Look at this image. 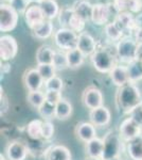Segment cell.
Segmentation results:
<instances>
[{
    "label": "cell",
    "mask_w": 142,
    "mask_h": 160,
    "mask_svg": "<svg viewBox=\"0 0 142 160\" xmlns=\"http://www.w3.org/2000/svg\"><path fill=\"white\" fill-rule=\"evenodd\" d=\"M116 102L118 108L123 113H133L142 105L140 90L134 82H128L127 84L118 89Z\"/></svg>",
    "instance_id": "cell-1"
},
{
    "label": "cell",
    "mask_w": 142,
    "mask_h": 160,
    "mask_svg": "<svg viewBox=\"0 0 142 160\" xmlns=\"http://www.w3.org/2000/svg\"><path fill=\"white\" fill-rule=\"evenodd\" d=\"M90 59L94 69L101 74H109L117 65L116 56H113L106 48H98Z\"/></svg>",
    "instance_id": "cell-2"
},
{
    "label": "cell",
    "mask_w": 142,
    "mask_h": 160,
    "mask_svg": "<svg viewBox=\"0 0 142 160\" xmlns=\"http://www.w3.org/2000/svg\"><path fill=\"white\" fill-rule=\"evenodd\" d=\"M137 46H138V42L135 40V38L125 35L116 45V52H117L118 59L121 62L127 64L136 60Z\"/></svg>",
    "instance_id": "cell-3"
},
{
    "label": "cell",
    "mask_w": 142,
    "mask_h": 160,
    "mask_svg": "<svg viewBox=\"0 0 142 160\" xmlns=\"http://www.w3.org/2000/svg\"><path fill=\"white\" fill-rule=\"evenodd\" d=\"M53 38L55 45L65 52L77 48L79 34L69 28H59L56 32H54Z\"/></svg>",
    "instance_id": "cell-4"
},
{
    "label": "cell",
    "mask_w": 142,
    "mask_h": 160,
    "mask_svg": "<svg viewBox=\"0 0 142 160\" xmlns=\"http://www.w3.org/2000/svg\"><path fill=\"white\" fill-rule=\"evenodd\" d=\"M104 141V151H103V160H112L118 158L122 148V139L120 135L115 131H109L103 139Z\"/></svg>",
    "instance_id": "cell-5"
},
{
    "label": "cell",
    "mask_w": 142,
    "mask_h": 160,
    "mask_svg": "<svg viewBox=\"0 0 142 160\" xmlns=\"http://www.w3.org/2000/svg\"><path fill=\"white\" fill-rule=\"evenodd\" d=\"M19 14L10 6L9 2H2L0 6V30L1 32H10L14 30L18 24Z\"/></svg>",
    "instance_id": "cell-6"
},
{
    "label": "cell",
    "mask_w": 142,
    "mask_h": 160,
    "mask_svg": "<svg viewBox=\"0 0 142 160\" xmlns=\"http://www.w3.org/2000/svg\"><path fill=\"white\" fill-rule=\"evenodd\" d=\"M142 132V125L139 122L131 118H127L120 124V128H119V135L121 139L126 142L133 140L140 136Z\"/></svg>",
    "instance_id": "cell-7"
},
{
    "label": "cell",
    "mask_w": 142,
    "mask_h": 160,
    "mask_svg": "<svg viewBox=\"0 0 142 160\" xmlns=\"http://www.w3.org/2000/svg\"><path fill=\"white\" fill-rule=\"evenodd\" d=\"M18 52V43L12 35L4 34L0 38V58L2 62H7L16 57Z\"/></svg>",
    "instance_id": "cell-8"
},
{
    "label": "cell",
    "mask_w": 142,
    "mask_h": 160,
    "mask_svg": "<svg viewBox=\"0 0 142 160\" xmlns=\"http://www.w3.org/2000/svg\"><path fill=\"white\" fill-rule=\"evenodd\" d=\"M113 22L118 25V27L124 32L125 35H131L133 37L134 33L136 32L139 28L138 22H137V17L134 16V14L128 12L118 13L115 16Z\"/></svg>",
    "instance_id": "cell-9"
},
{
    "label": "cell",
    "mask_w": 142,
    "mask_h": 160,
    "mask_svg": "<svg viewBox=\"0 0 142 160\" xmlns=\"http://www.w3.org/2000/svg\"><path fill=\"white\" fill-rule=\"evenodd\" d=\"M112 3H94L92 9L91 22L95 26H106L109 22L110 16H112Z\"/></svg>",
    "instance_id": "cell-10"
},
{
    "label": "cell",
    "mask_w": 142,
    "mask_h": 160,
    "mask_svg": "<svg viewBox=\"0 0 142 160\" xmlns=\"http://www.w3.org/2000/svg\"><path fill=\"white\" fill-rule=\"evenodd\" d=\"M82 102L86 108L94 110L103 106V94L98 88L89 87L84 90L82 94Z\"/></svg>",
    "instance_id": "cell-11"
},
{
    "label": "cell",
    "mask_w": 142,
    "mask_h": 160,
    "mask_svg": "<svg viewBox=\"0 0 142 160\" xmlns=\"http://www.w3.org/2000/svg\"><path fill=\"white\" fill-rule=\"evenodd\" d=\"M22 81L25 87L29 92L32 91H39L45 83V80L43 79L42 75L39 74L37 68H29L24 73Z\"/></svg>",
    "instance_id": "cell-12"
},
{
    "label": "cell",
    "mask_w": 142,
    "mask_h": 160,
    "mask_svg": "<svg viewBox=\"0 0 142 160\" xmlns=\"http://www.w3.org/2000/svg\"><path fill=\"white\" fill-rule=\"evenodd\" d=\"M24 16H25V24H27V26L31 30L36 28L38 25H40L43 22H45L46 19L40 6L35 3L30 4V7L28 8V10L25 11Z\"/></svg>",
    "instance_id": "cell-13"
},
{
    "label": "cell",
    "mask_w": 142,
    "mask_h": 160,
    "mask_svg": "<svg viewBox=\"0 0 142 160\" xmlns=\"http://www.w3.org/2000/svg\"><path fill=\"white\" fill-rule=\"evenodd\" d=\"M77 48L84 53L85 57H91L95 52L97 48V42L94 38L90 33L84 32L79 34V40H77Z\"/></svg>",
    "instance_id": "cell-14"
},
{
    "label": "cell",
    "mask_w": 142,
    "mask_h": 160,
    "mask_svg": "<svg viewBox=\"0 0 142 160\" xmlns=\"http://www.w3.org/2000/svg\"><path fill=\"white\" fill-rule=\"evenodd\" d=\"M112 3L117 14L122 12L138 14L142 11V0H113Z\"/></svg>",
    "instance_id": "cell-15"
},
{
    "label": "cell",
    "mask_w": 142,
    "mask_h": 160,
    "mask_svg": "<svg viewBox=\"0 0 142 160\" xmlns=\"http://www.w3.org/2000/svg\"><path fill=\"white\" fill-rule=\"evenodd\" d=\"M90 123H92L94 126H99V127H103L109 124L110 118H112V114L108 108L101 106L99 108H95L94 110H90L89 113Z\"/></svg>",
    "instance_id": "cell-16"
},
{
    "label": "cell",
    "mask_w": 142,
    "mask_h": 160,
    "mask_svg": "<svg viewBox=\"0 0 142 160\" xmlns=\"http://www.w3.org/2000/svg\"><path fill=\"white\" fill-rule=\"evenodd\" d=\"M7 158L9 160H25L28 156V148L19 141H12L6 149Z\"/></svg>",
    "instance_id": "cell-17"
},
{
    "label": "cell",
    "mask_w": 142,
    "mask_h": 160,
    "mask_svg": "<svg viewBox=\"0 0 142 160\" xmlns=\"http://www.w3.org/2000/svg\"><path fill=\"white\" fill-rule=\"evenodd\" d=\"M74 133L79 140L85 142V143H87L97 137L94 125L89 122H82L77 124L76 126V129H74Z\"/></svg>",
    "instance_id": "cell-18"
},
{
    "label": "cell",
    "mask_w": 142,
    "mask_h": 160,
    "mask_svg": "<svg viewBox=\"0 0 142 160\" xmlns=\"http://www.w3.org/2000/svg\"><path fill=\"white\" fill-rule=\"evenodd\" d=\"M109 77H110V79H112V83L116 84V86L119 88L125 86L128 82H131L127 66H125V65L117 64V65L112 68V71L109 73Z\"/></svg>",
    "instance_id": "cell-19"
},
{
    "label": "cell",
    "mask_w": 142,
    "mask_h": 160,
    "mask_svg": "<svg viewBox=\"0 0 142 160\" xmlns=\"http://www.w3.org/2000/svg\"><path fill=\"white\" fill-rule=\"evenodd\" d=\"M73 11L76 15H79L81 18H83L85 22L91 20L92 9L94 4H91L88 0H77L76 3L72 6Z\"/></svg>",
    "instance_id": "cell-20"
},
{
    "label": "cell",
    "mask_w": 142,
    "mask_h": 160,
    "mask_svg": "<svg viewBox=\"0 0 142 160\" xmlns=\"http://www.w3.org/2000/svg\"><path fill=\"white\" fill-rule=\"evenodd\" d=\"M103 151H104V141L98 137L86 143V153L88 157L102 159Z\"/></svg>",
    "instance_id": "cell-21"
},
{
    "label": "cell",
    "mask_w": 142,
    "mask_h": 160,
    "mask_svg": "<svg viewBox=\"0 0 142 160\" xmlns=\"http://www.w3.org/2000/svg\"><path fill=\"white\" fill-rule=\"evenodd\" d=\"M39 6L43 10L45 18L49 20L56 18L59 14V11H61L58 3L55 0H44L39 3Z\"/></svg>",
    "instance_id": "cell-22"
},
{
    "label": "cell",
    "mask_w": 142,
    "mask_h": 160,
    "mask_svg": "<svg viewBox=\"0 0 142 160\" xmlns=\"http://www.w3.org/2000/svg\"><path fill=\"white\" fill-rule=\"evenodd\" d=\"M47 160H72V156L66 146L54 145L48 151Z\"/></svg>",
    "instance_id": "cell-23"
},
{
    "label": "cell",
    "mask_w": 142,
    "mask_h": 160,
    "mask_svg": "<svg viewBox=\"0 0 142 160\" xmlns=\"http://www.w3.org/2000/svg\"><path fill=\"white\" fill-rule=\"evenodd\" d=\"M53 30H54V26L52 20L45 19V22H43L42 24L38 25L37 27L32 30V33L36 38L46 40V38H50L53 34Z\"/></svg>",
    "instance_id": "cell-24"
},
{
    "label": "cell",
    "mask_w": 142,
    "mask_h": 160,
    "mask_svg": "<svg viewBox=\"0 0 142 160\" xmlns=\"http://www.w3.org/2000/svg\"><path fill=\"white\" fill-rule=\"evenodd\" d=\"M127 154L131 160H142V135L127 142Z\"/></svg>",
    "instance_id": "cell-25"
},
{
    "label": "cell",
    "mask_w": 142,
    "mask_h": 160,
    "mask_svg": "<svg viewBox=\"0 0 142 160\" xmlns=\"http://www.w3.org/2000/svg\"><path fill=\"white\" fill-rule=\"evenodd\" d=\"M55 50H53L50 46L43 45L36 51V62L38 64H52Z\"/></svg>",
    "instance_id": "cell-26"
},
{
    "label": "cell",
    "mask_w": 142,
    "mask_h": 160,
    "mask_svg": "<svg viewBox=\"0 0 142 160\" xmlns=\"http://www.w3.org/2000/svg\"><path fill=\"white\" fill-rule=\"evenodd\" d=\"M66 56H67V61H68L69 68H79L80 66L83 65L85 56L79 48L66 51Z\"/></svg>",
    "instance_id": "cell-27"
},
{
    "label": "cell",
    "mask_w": 142,
    "mask_h": 160,
    "mask_svg": "<svg viewBox=\"0 0 142 160\" xmlns=\"http://www.w3.org/2000/svg\"><path fill=\"white\" fill-rule=\"evenodd\" d=\"M72 105L65 98H62L61 102L55 106V118L57 120H67L72 114Z\"/></svg>",
    "instance_id": "cell-28"
},
{
    "label": "cell",
    "mask_w": 142,
    "mask_h": 160,
    "mask_svg": "<svg viewBox=\"0 0 142 160\" xmlns=\"http://www.w3.org/2000/svg\"><path fill=\"white\" fill-rule=\"evenodd\" d=\"M105 34L107 38L112 42H119L122 38L125 37L124 32L118 27V25L115 22H109L105 26Z\"/></svg>",
    "instance_id": "cell-29"
},
{
    "label": "cell",
    "mask_w": 142,
    "mask_h": 160,
    "mask_svg": "<svg viewBox=\"0 0 142 160\" xmlns=\"http://www.w3.org/2000/svg\"><path fill=\"white\" fill-rule=\"evenodd\" d=\"M43 123L42 120H33L28 124L27 133L33 140H40L43 139Z\"/></svg>",
    "instance_id": "cell-30"
},
{
    "label": "cell",
    "mask_w": 142,
    "mask_h": 160,
    "mask_svg": "<svg viewBox=\"0 0 142 160\" xmlns=\"http://www.w3.org/2000/svg\"><path fill=\"white\" fill-rule=\"evenodd\" d=\"M126 66H127L131 82L135 83V82L142 79V61L134 60L131 63H128Z\"/></svg>",
    "instance_id": "cell-31"
},
{
    "label": "cell",
    "mask_w": 142,
    "mask_h": 160,
    "mask_svg": "<svg viewBox=\"0 0 142 160\" xmlns=\"http://www.w3.org/2000/svg\"><path fill=\"white\" fill-rule=\"evenodd\" d=\"M74 14L73 8L72 7H62L59 14L57 16L59 25L62 26V28H68L69 27V22L72 18Z\"/></svg>",
    "instance_id": "cell-32"
},
{
    "label": "cell",
    "mask_w": 142,
    "mask_h": 160,
    "mask_svg": "<svg viewBox=\"0 0 142 160\" xmlns=\"http://www.w3.org/2000/svg\"><path fill=\"white\" fill-rule=\"evenodd\" d=\"M27 99H28V102H29L32 107L38 109V108L46 102V95H45V93L43 91H40V90L39 91H32V92L28 93Z\"/></svg>",
    "instance_id": "cell-33"
},
{
    "label": "cell",
    "mask_w": 142,
    "mask_h": 160,
    "mask_svg": "<svg viewBox=\"0 0 142 160\" xmlns=\"http://www.w3.org/2000/svg\"><path fill=\"white\" fill-rule=\"evenodd\" d=\"M52 64L56 71H62V69L68 68V61H67L66 52H64L63 50L55 51Z\"/></svg>",
    "instance_id": "cell-34"
},
{
    "label": "cell",
    "mask_w": 142,
    "mask_h": 160,
    "mask_svg": "<svg viewBox=\"0 0 142 160\" xmlns=\"http://www.w3.org/2000/svg\"><path fill=\"white\" fill-rule=\"evenodd\" d=\"M40 117L45 118L46 121H49L51 118H55V105H52L48 102H45L44 104L38 108Z\"/></svg>",
    "instance_id": "cell-35"
},
{
    "label": "cell",
    "mask_w": 142,
    "mask_h": 160,
    "mask_svg": "<svg viewBox=\"0 0 142 160\" xmlns=\"http://www.w3.org/2000/svg\"><path fill=\"white\" fill-rule=\"evenodd\" d=\"M85 26H86V22H85L83 18H81L79 15H76V13H74L71 20H70V22H69L68 28L71 29L72 31H74V32H76L77 34H80V33L84 32Z\"/></svg>",
    "instance_id": "cell-36"
},
{
    "label": "cell",
    "mask_w": 142,
    "mask_h": 160,
    "mask_svg": "<svg viewBox=\"0 0 142 160\" xmlns=\"http://www.w3.org/2000/svg\"><path fill=\"white\" fill-rule=\"evenodd\" d=\"M36 68L38 69V72L42 75L43 79L45 81H47V80L51 79L52 77L55 76L56 69L53 66V64H38L36 66Z\"/></svg>",
    "instance_id": "cell-37"
},
{
    "label": "cell",
    "mask_w": 142,
    "mask_h": 160,
    "mask_svg": "<svg viewBox=\"0 0 142 160\" xmlns=\"http://www.w3.org/2000/svg\"><path fill=\"white\" fill-rule=\"evenodd\" d=\"M46 91H62L63 89V80L58 76H54L51 79L45 81Z\"/></svg>",
    "instance_id": "cell-38"
},
{
    "label": "cell",
    "mask_w": 142,
    "mask_h": 160,
    "mask_svg": "<svg viewBox=\"0 0 142 160\" xmlns=\"http://www.w3.org/2000/svg\"><path fill=\"white\" fill-rule=\"evenodd\" d=\"M9 3L18 14H25L28 8L30 7L29 0H11L9 1Z\"/></svg>",
    "instance_id": "cell-39"
},
{
    "label": "cell",
    "mask_w": 142,
    "mask_h": 160,
    "mask_svg": "<svg viewBox=\"0 0 142 160\" xmlns=\"http://www.w3.org/2000/svg\"><path fill=\"white\" fill-rule=\"evenodd\" d=\"M45 95H46V102H50V104H52V105H55V106L61 102L62 98H63L61 91H46Z\"/></svg>",
    "instance_id": "cell-40"
},
{
    "label": "cell",
    "mask_w": 142,
    "mask_h": 160,
    "mask_svg": "<svg viewBox=\"0 0 142 160\" xmlns=\"http://www.w3.org/2000/svg\"><path fill=\"white\" fill-rule=\"evenodd\" d=\"M54 135V126L50 121H44L43 123V139L49 140Z\"/></svg>",
    "instance_id": "cell-41"
},
{
    "label": "cell",
    "mask_w": 142,
    "mask_h": 160,
    "mask_svg": "<svg viewBox=\"0 0 142 160\" xmlns=\"http://www.w3.org/2000/svg\"><path fill=\"white\" fill-rule=\"evenodd\" d=\"M0 109H1V115L6 114L7 111L9 110V100H7V97L2 88H1V94H0Z\"/></svg>",
    "instance_id": "cell-42"
},
{
    "label": "cell",
    "mask_w": 142,
    "mask_h": 160,
    "mask_svg": "<svg viewBox=\"0 0 142 160\" xmlns=\"http://www.w3.org/2000/svg\"><path fill=\"white\" fill-rule=\"evenodd\" d=\"M136 60L142 61V43H138V46H137Z\"/></svg>",
    "instance_id": "cell-43"
},
{
    "label": "cell",
    "mask_w": 142,
    "mask_h": 160,
    "mask_svg": "<svg viewBox=\"0 0 142 160\" xmlns=\"http://www.w3.org/2000/svg\"><path fill=\"white\" fill-rule=\"evenodd\" d=\"M10 71H11V65H10L7 62H2L1 63V73L7 74Z\"/></svg>",
    "instance_id": "cell-44"
},
{
    "label": "cell",
    "mask_w": 142,
    "mask_h": 160,
    "mask_svg": "<svg viewBox=\"0 0 142 160\" xmlns=\"http://www.w3.org/2000/svg\"><path fill=\"white\" fill-rule=\"evenodd\" d=\"M29 1H30V3H33V4H39L40 3V2H42V1H44V0H29Z\"/></svg>",
    "instance_id": "cell-45"
},
{
    "label": "cell",
    "mask_w": 142,
    "mask_h": 160,
    "mask_svg": "<svg viewBox=\"0 0 142 160\" xmlns=\"http://www.w3.org/2000/svg\"><path fill=\"white\" fill-rule=\"evenodd\" d=\"M85 160H103V159H101V158H92V157H87Z\"/></svg>",
    "instance_id": "cell-46"
},
{
    "label": "cell",
    "mask_w": 142,
    "mask_h": 160,
    "mask_svg": "<svg viewBox=\"0 0 142 160\" xmlns=\"http://www.w3.org/2000/svg\"><path fill=\"white\" fill-rule=\"evenodd\" d=\"M0 159H1V160H6V159H4V156H3V155H1V156H0Z\"/></svg>",
    "instance_id": "cell-47"
},
{
    "label": "cell",
    "mask_w": 142,
    "mask_h": 160,
    "mask_svg": "<svg viewBox=\"0 0 142 160\" xmlns=\"http://www.w3.org/2000/svg\"><path fill=\"white\" fill-rule=\"evenodd\" d=\"M112 160H121L120 158H119V157H118V158H113V159H112Z\"/></svg>",
    "instance_id": "cell-48"
},
{
    "label": "cell",
    "mask_w": 142,
    "mask_h": 160,
    "mask_svg": "<svg viewBox=\"0 0 142 160\" xmlns=\"http://www.w3.org/2000/svg\"><path fill=\"white\" fill-rule=\"evenodd\" d=\"M6 1H7V2H9V1H11V0H6Z\"/></svg>",
    "instance_id": "cell-49"
}]
</instances>
